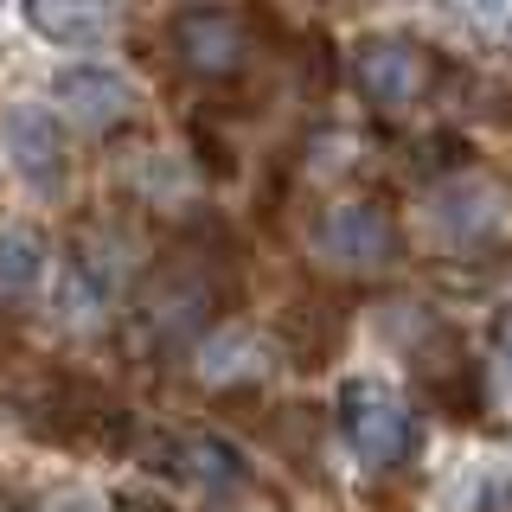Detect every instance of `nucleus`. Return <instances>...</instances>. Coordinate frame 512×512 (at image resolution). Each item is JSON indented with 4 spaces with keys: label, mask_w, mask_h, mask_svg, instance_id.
Listing matches in <instances>:
<instances>
[{
    "label": "nucleus",
    "mask_w": 512,
    "mask_h": 512,
    "mask_svg": "<svg viewBox=\"0 0 512 512\" xmlns=\"http://www.w3.org/2000/svg\"><path fill=\"white\" fill-rule=\"evenodd\" d=\"M180 468L199 480V487H237L244 480V468H237V455L224 442L212 436H199V442H180Z\"/></svg>",
    "instance_id": "f8f14e48"
},
{
    "label": "nucleus",
    "mask_w": 512,
    "mask_h": 512,
    "mask_svg": "<svg viewBox=\"0 0 512 512\" xmlns=\"http://www.w3.org/2000/svg\"><path fill=\"white\" fill-rule=\"evenodd\" d=\"M423 224H429V237H436V244L474 250V244H493V237L506 231V199L487 180H474V173H455V180L429 186Z\"/></svg>",
    "instance_id": "f257e3e1"
},
{
    "label": "nucleus",
    "mask_w": 512,
    "mask_h": 512,
    "mask_svg": "<svg viewBox=\"0 0 512 512\" xmlns=\"http://www.w3.org/2000/svg\"><path fill=\"white\" fill-rule=\"evenodd\" d=\"M314 250H320V263H333V269H384L391 250H397V231L378 205L352 199V205H333V212L320 218Z\"/></svg>",
    "instance_id": "7ed1b4c3"
},
{
    "label": "nucleus",
    "mask_w": 512,
    "mask_h": 512,
    "mask_svg": "<svg viewBox=\"0 0 512 512\" xmlns=\"http://www.w3.org/2000/svg\"><path fill=\"white\" fill-rule=\"evenodd\" d=\"M359 84H365V96H372L378 109H404L410 96L423 90V58H416L410 45H397V39H378V45L359 52Z\"/></svg>",
    "instance_id": "423d86ee"
},
{
    "label": "nucleus",
    "mask_w": 512,
    "mask_h": 512,
    "mask_svg": "<svg viewBox=\"0 0 512 512\" xmlns=\"http://www.w3.org/2000/svg\"><path fill=\"white\" fill-rule=\"evenodd\" d=\"M474 506H480V512H506V506H512V461H500V468H493V474L474 487Z\"/></svg>",
    "instance_id": "4468645a"
},
{
    "label": "nucleus",
    "mask_w": 512,
    "mask_h": 512,
    "mask_svg": "<svg viewBox=\"0 0 512 512\" xmlns=\"http://www.w3.org/2000/svg\"><path fill=\"white\" fill-rule=\"evenodd\" d=\"M250 372H263V340H256L250 327H224V333H212V340L199 346V378L237 384Z\"/></svg>",
    "instance_id": "9d476101"
},
{
    "label": "nucleus",
    "mask_w": 512,
    "mask_h": 512,
    "mask_svg": "<svg viewBox=\"0 0 512 512\" xmlns=\"http://www.w3.org/2000/svg\"><path fill=\"white\" fill-rule=\"evenodd\" d=\"M52 512H103V506H96L90 493H71V500H52Z\"/></svg>",
    "instance_id": "2eb2a0df"
},
{
    "label": "nucleus",
    "mask_w": 512,
    "mask_h": 512,
    "mask_svg": "<svg viewBox=\"0 0 512 512\" xmlns=\"http://www.w3.org/2000/svg\"><path fill=\"white\" fill-rule=\"evenodd\" d=\"M52 96L64 103V116L84 128H109L135 109V84L116 71V64H64L52 77Z\"/></svg>",
    "instance_id": "39448f33"
},
{
    "label": "nucleus",
    "mask_w": 512,
    "mask_h": 512,
    "mask_svg": "<svg viewBox=\"0 0 512 512\" xmlns=\"http://www.w3.org/2000/svg\"><path fill=\"white\" fill-rule=\"evenodd\" d=\"M45 282V244L26 224H0V301H26Z\"/></svg>",
    "instance_id": "6e6552de"
},
{
    "label": "nucleus",
    "mask_w": 512,
    "mask_h": 512,
    "mask_svg": "<svg viewBox=\"0 0 512 512\" xmlns=\"http://www.w3.org/2000/svg\"><path fill=\"white\" fill-rule=\"evenodd\" d=\"M340 423H346V442L352 455L365 461V468H391L397 455L410 448V410L397 391H384V384H346L340 397Z\"/></svg>",
    "instance_id": "f03ea898"
},
{
    "label": "nucleus",
    "mask_w": 512,
    "mask_h": 512,
    "mask_svg": "<svg viewBox=\"0 0 512 512\" xmlns=\"http://www.w3.org/2000/svg\"><path fill=\"white\" fill-rule=\"evenodd\" d=\"M109 295H116V282H109V269H103V263H90V256L64 263V282H58V314L71 320V327H90V320L109 308Z\"/></svg>",
    "instance_id": "9b49d317"
},
{
    "label": "nucleus",
    "mask_w": 512,
    "mask_h": 512,
    "mask_svg": "<svg viewBox=\"0 0 512 512\" xmlns=\"http://www.w3.org/2000/svg\"><path fill=\"white\" fill-rule=\"evenodd\" d=\"M0 148H7L20 180L58 186V173H64V122L52 116V103H13L7 116H0Z\"/></svg>",
    "instance_id": "20e7f679"
},
{
    "label": "nucleus",
    "mask_w": 512,
    "mask_h": 512,
    "mask_svg": "<svg viewBox=\"0 0 512 512\" xmlns=\"http://www.w3.org/2000/svg\"><path fill=\"white\" fill-rule=\"evenodd\" d=\"M487 378H493V397L512 410V314L500 320V333H493V359H487Z\"/></svg>",
    "instance_id": "ddd939ff"
},
{
    "label": "nucleus",
    "mask_w": 512,
    "mask_h": 512,
    "mask_svg": "<svg viewBox=\"0 0 512 512\" xmlns=\"http://www.w3.org/2000/svg\"><path fill=\"white\" fill-rule=\"evenodd\" d=\"M173 32H180V52H186L192 71H212L218 77V71H237V58H244V32H237L231 13H212V7L186 13Z\"/></svg>",
    "instance_id": "0eeeda50"
},
{
    "label": "nucleus",
    "mask_w": 512,
    "mask_h": 512,
    "mask_svg": "<svg viewBox=\"0 0 512 512\" xmlns=\"http://www.w3.org/2000/svg\"><path fill=\"white\" fill-rule=\"evenodd\" d=\"M26 20L39 26L52 45H64V52H84V45H103L109 32H116V13H103V7H52V0H39V7H32Z\"/></svg>",
    "instance_id": "1a4fd4ad"
}]
</instances>
